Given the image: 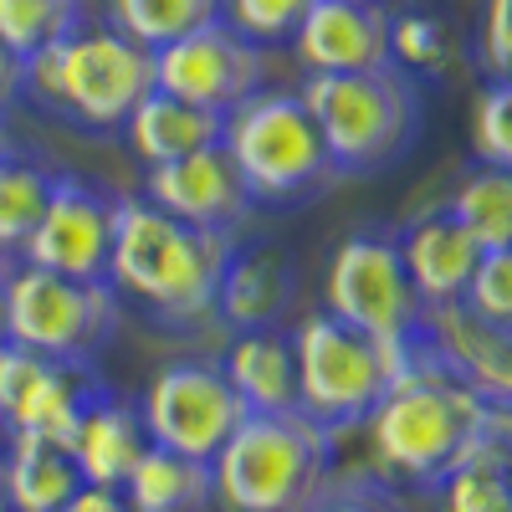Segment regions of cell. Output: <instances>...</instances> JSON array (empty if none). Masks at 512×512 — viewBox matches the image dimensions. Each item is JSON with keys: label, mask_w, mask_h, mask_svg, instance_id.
I'll return each instance as SVG.
<instances>
[{"label": "cell", "mask_w": 512, "mask_h": 512, "mask_svg": "<svg viewBox=\"0 0 512 512\" xmlns=\"http://www.w3.org/2000/svg\"><path fill=\"white\" fill-rule=\"evenodd\" d=\"M492 410L466 384L420 328L405 338L400 369L379 405L364 415V436L374 456V477L436 492L456 466L472 456L492 425Z\"/></svg>", "instance_id": "obj_1"}, {"label": "cell", "mask_w": 512, "mask_h": 512, "mask_svg": "<svg viewBox=\"0 0 512 512\" xmlns=\"http://www.w3.org/2000/svg\"><path fill=\"white\" fill-rule=\"evenodd\" d=\"M231 251L236 236L226 231H200L164 216L144 195H118L108 282L159 328H195L216 313V287Z\"/></svg>", "instance_id": "obj_2"}, {"label": "cell", "mask_w": 512, "mask_h": 512, "mask_svg": "<svg viewBox=\"0 0 512 512\" xmlns=\"http://www.w3.org/2000/svg\"><path fill=\"white\" fill-rule=\"evenodd\" d=\"M221 512H313L338 477V431L303 410L246 415L210 456Z\"/></svg>", "instance_id": "obj_3"}, {"label": "cell", "mask_w": 512, "mask_h": 512, "mask_svg": "<svg viewBox=\"0 0 512 512\" xmlns=\"http://www.w3.org/2000/svg\"><path fill=\"white\" fill-rule=\"evenodd\" d=\"M154 88V52L108 21H82L57 47L21 62V98L82 134H123L128 113Z\"/></svg>", "instance_id": "obj_4"}, {"label": "cell", "mask_w": 512, "mask_h": 512, "mask_svg": "<svg viewBox=\"0 0 512 512\" xmlns=\"http://www.w3.org/2000/svg\"><path fill=\"white\" fill-rule=\"evenodd\" d=\"M297 93H303L318 134L328 144L338 180L384 175V169L415 149L420 128H425L420 82L395 62L369 67V72H308Z\"/></svg>", "instance_id": "obj_5"}, {"label": "cell", "mask_w": 512, "mask_h": 512, "mask_svg": "<svg viewBox=\"0 0 512 512\" xmlns=\"http://www.w3.org/2000/svg\"><path fill=\"white\" fill-rule=\"evenodd\" d=\"M221 149L246 180L256 210H303L338 185V169L303 93L287 88H262L236 103L221 128Z\"/></svg>", "instance_id": "obj_6"}, {"label": "cell", "mask_w": 512, "mask_h": 512, "mask_svg": "<svg viewBox=\"0 0 512 512\" xmlns=\"http://www.w3.org/2000/svg\"><path fill=\"white\" fill-rule=\"evenodd\" d=\"M405 344H379V338L349 328L344 318L308 313L292 328V359H297V410L318 420L323 431H354L379 405L400 369Z\"/></svg>", "instance_id": "obj_7"}, {"label": "cell", "mask_w": 512, "mask_h": 512, "mask_svg": "<svg viewBox=\"0 0 512 512\" xmlns=\"http://www.w3.org/2000/svg\"><path fill=\"white\" fill-rule=\"evenodd\" d=\"M0 318H6V338L21 349L98 364L118 333L123 297L113 292V282H82L16 262L0 287Z\"/></svg>", "instance_id": "obj_8"}, {"label": "cell", "mask_w": 512, "mask_h": 512, "mask_svg": "<svg viewBox=\"0 0 512 512\" xmlns=\"http://www.w3.org/2000/svg\"><path fill=\"white\" fill-rule=\"evenodd\" d=\"M323 292L333 318H344L379 344H405L425 313L405 272L400 236L390 231H354L349 241H338V251L328 256Z\"/></svg>", "instance_id": "obj_9"}, {"label": "cell", "mask_w": 512, "mask_h": 512, "mask_svg": "<svg viewBox=\"0 0 512 512\" xmlns=\"http://www.w3.org/2000/svg\"><path fill=\"white\" fill-rule=\"evenodd\" d=\"M134 405H139L149 446L180 451L195 461H210L246 420V405L216 359H175L154 369Z\"/></svg>", "instance_id": "obj_10"}, {"label": "cell", "mask_w": 512, "mask_h": 512, "mask_svg": "<svg viewBox=\"0 0 512 512\" xmlns=\"http://www.w3.org/2000/svg\"><path fill=\"white\" fill-rule=\"evenodd\" d=\"M103 390L98 369L82 359H52L11 338L0 344V436H36L72 451L82 415Z\"/></svg>", "instance_id": "obj_11"}, {"label": "cell", "mask_w": 512, "mask_h": 512, "mask_svg": "<svg viewBox=\"0 0 512 512\" xmlns=\"http://www.w3.org/2000/svg\"><path fill=\"white\" fill-rule=\"evenodd\" d=\"M154 88L210 113H231L236 103L267 88V47L246 41L236 26L216 16L210 26L154 52Z\"/></svg>", "instance_id": "obj_12"}, {"label": "cell", "mask_w": 512, "mask_h": 512, "mask_svg": "<svg viewBox=\"0 0 512 512\" xmlns=\"http://www.w3.org/2000/svg\"><path fill=\"white\" fill-rule=\"evenodd\" d=\"M113 205L98 180H82L57 169L52 195L41 205V221L16 251V262L41 267V272H62L82 282H108V251H113Z\"/></svg>", "instance_id": "obj_13"}, {"label": "cell", "mask_w": 512, "mask_h": 512, "mask_svg": "<svg viewBox=\"0 0 512 512\" xmlns=\"http://www.w3.org/2000/svg\"><path fill=\"white\" fill-rule=\"evenodd\" d=\"M144 200L185 226L226 231V236H236L256 210L246 195V180L236 175V164L221 144L195 149V154L169 159V164H149L144 169Z\"/></svg>", "instance_id": "obj_14"}, {"label": "cell", "mask_w": 512, "mask_h": 512, "mask_svg": "<svg viewBox=\"0 0 512 512\" xmlns=\"http://www.w3.org/2000/svg\"><path fill=\"white\" fill-rule=\"evenodd\" d=\"M390 16L384 0H313L287 47L308 72H369L390 62Z\"/></svg>", "instance_id": "obj_15"}, {"label": "cell", "mask_w": 512, "mask_h": 512, "mask_svg": "<svg viewBox=\"0 0 512 512\" xmlns=\"http://www.w3.org/2000/svg\"><path fill=\"white\" fill-rule=\"evenodd\" d=\"M420 333L431 338V349L472 384V390L497 405L512 410V333L482 323L466 303H436L420 313Z\"/></svg>", "instance_id": "obj_16"}, {"label": "cell", "mask_w": 512, "mask_h": 512, "mask_svg": "<svg viewBox=\"0 0 512 512\" xmlns=\"http://www.w3.org/2000/svg\"><path fill=\"white\" fill-rule=\"evenodd\" d=\"M297 297V267L292 256L272 241H236L231 262L221 272L216 287V313L226 318L231 333H251V328H277L282 313Z\"/></svg>", "instance_id": "obj_17"}, {"label": "cell", "mask_w": 512, "mask_h": 512, "mask_svg": "<svg viewBox=\"0 0 512 512\" xmlns=\"http://www.w3.org/2000/svg\"><path fill=\"white\" fill-rule=\"evenodd\" d=\"M400 256H405V272H410L420 308H436V303H461L466 282H472V272L482 262V246L446 210H436V216H420L405 226Z\"/></svg>", "instance_id": "obj_18"}, {"label": "cell", "mask_w": 512, "mask_h": 512, "mask_svg": "<svg viewBox=\"0 0 512 512\" xmlns=\"http://www.w3.org/2000/svg\"><path fill=\"white\" fill-rule=\"evenodd\" d=\"M231 390L241 395L246 415H282L297 410V359H292V333L282 328H251L231 333L226 354L216 359Z\"/></svg>", "instance_id": "obj_19"}, {"label": "cell", "mask_w": 512, "mask_h": 512, "mask_svg": "<svg viewBox=\"0 0 512 512\" xmlns=\"http://www.w3.org/2000/svg\"><path fill=\"white\" fill-rule=\"evenodd\" d=\"M144 451H149V436H144L139 405L103 390L93 400V410L82 415L77 441H72V461H77L82 482L88 487H123Z\"/></svg>", "instance_id": "obj_20"}, {"label": "cell", "mask_w": 512, "mask_h": 512, "mask_svg": "<svg viewBox=\"0 0 512 512\" xmlns=\"http://www.w3.org/2000/svg\"><path fill=\"white\" fill-rule=\"evenodd\" d=\"M221 128H226V113H210V108H195L164 88H149L139 98V108L128 113L123 134H128V149L149 169V164H169V159H185L195 149L221 144Z\"/></svg>", "instance_id": "obj_21"}, {"label": "cell", "mask_w": 512, "mask_h": 512, "mask_svg": "<svg viewBox=\"0 0 512 512\" xmlns=\"http://www.w3.org/2000/svg\"><path fill=\"white\" fill-rule=\"evenodd\" d=\"M0 482H6L11 512H62L67 497L82 487V472L67 446L36 441V436H6V446H0Z\"/></svg>", "instance_id": "obj_22"}, {"label": "cell", "mask_w": 512, "mask_h": 512, "mask_svg": "<svg viewBox=\"0 0 512 512\" xmlns=\"http://www.w3.org/2000/svg\"><path fill=\"white\" fill-rule=\"evenodd\" d=\"M118 492L134 512H205L216 507V472L210 461L149 446Z\"/></svg>", "instance_id": "obj_23"}, {"label": "cell", "mask_w": 512, "mask_h": 512, "mask_svg": "<svg viewBox=\"0 0 512 512\" xmlns=\"http://www.w3.org/2000/svg\"><path fill=\"white\" fill-rule=\"evenodd\" d=\"M446 216L472 236L482 251L512 246V175L492 164H472L446 195Z\"/></svg>", "instance_id": "obj_24"}, {"label": "cell", "mask_w": 512, "mask_h": 512, "mask_svg": "<svg viewBox=\"0 0 512 512\" xmlns=\"http://www.w3.org/2000/svg\"><path fill=\"white\" fill-rule=\"evenodd\" d=\"M221 16V0H103V21L139 41L144 52H159Z\"/></svg>", "instance_id": "obj_25"}, {"label": "cell", "mask_w": 512, "mask_h": 512, "mask_svg": "<svg viewBox=\"0 0 512 512\" xmlns=\"http://www.w3.org/2000/svg\"><path fill=\"white\" fill-rule=\"evenodd\" d=\"M52 175L41 159L21 154L16 144L0 149V256H16L41 221V205L52 195Z\"/></svg>", "instance_id": "obj_26"}, {"label": "cell", "mask_w": 512, "mask_h": 512, "mask_svg": "<svg viewBox=\"0 0 512 512\" xmlns=\"http://www.w3.org/2000/svg\"><path fill=\"white\" fill-rule=\"evenodd\" d=\"M88 21V0H0V47L21 62L57 47Z\"/></svg>", "instance_id": "obj_27"}, {"label": "cell", "mask_w": 512, "mask_h": 512, "mask_svg": "<svg viewBox=\"0 0 512 512\" xmlns=\"http://www.w3.org/2000/svg\"><path fill=\"white\" fill-rule=\"evenodd\" d=\"M436 497L441 512H502L512 502V456L482 436V446L436 487Z\"/></svg>", "instance_id": "obj_28"}, {"label": "cell", "mask_w": 512, "mask_h": 512, "mask_svg": "<svg viewBox=\"0 0 512 512\" xmlns=\"http://www.w3.org/2000/svg\"><path fill=\"white\" fill-rule=\"evenodd\" d=\"M472 154L477 164L512 175V82L492 77L472 103Z\"/></svg>", "instance_id": "obj_29"}, {"label": "cell", "mask_w": 512, "mask_h": 512, "mask_svg": "<svg viewBox=\"0 0 512 512\" xmlns=\"http://www.w3.org/2000/svg\"><path fill=\"white\" fill-rule=\"evenodd\" d=\"M313 0H221V21L256 47H287Z\"/></svg>", "instance_id": "obj_30"}, {"label": "cell", "mask_w": 512, "mask_h": 512, "mask_svg": "<svg viewBox=\"0 0 512 512\" xmlns=\"http://www.w3.org/2000/svg\"><path fill=\"white\" fill-rule=\"evenodd\" d=\"M461 303L472 308L482 323L512 333V246H502V251H482V262H477L472 282H466Z\"/></svg>", "instance_id": "obj_31"}, {"label": "cell", "mask_w": 512, "mask_h": 512, "mask_svg": "<svg viewBox=\"0 0 512 512\" xmlns=\"http://www.w3.org/2000/svg\"><path fill=\"white\" fill-rule=\"evenodd\" d=\"M390 62L415 72H436L446 62V31L436 16H420V11H400L390 16Z\"/></svg>", "instance_id": "obj_32"}, {"label": "cell", "mask_w": 512, "mask_h": 512, "mask_svg": "<svg viewBox=\"0 0 512 512\" xmlns=\"http://www.w3.org/2000/svg\"><path fill=\"white\" fill-rule=\"evenodd\" d=\"M313 512H410V507H405V497L395 492V482L338 472L333 487H328V497H323Z\"/></svg>", "instance_id": "obj_33"}, {"label": "cell", "mask_w": 512, "mask_h": 512, "mask_svg": "<svg viewBox=\"0 0 512 512\" xmlns=\"http://www.w3.org/2000/svg\"><path fill=\"white\" fill-rule=\"evenodd\" d=\"M477 52L492 77H502L512 57V0H487L482 6V31H477Z\"/></svg>", "instance_id": "obj_34"}, {"label": "cell", "mask_w": 512, "mask_h": 512, "mask_svg": "<svg viewBox=\"0 0 512 512\" xmlns=\"http://www.w3.org/2000/svg\"><path fill=\"white\" fill-rule=\"evenodd\" d=\"M62 512H134V507L123 502V492H118V487H88V482H82V487L67 497V507H62Z\"/></svg>", "instance_id": "obj_35"}, {"label": "cell", "mask_w": 512, "mask_h": 512, "mask_svg": "<svg viewBox=\"0 0 512 512\" xmlns=\"http://www.w3.org/2000/svg\"><path fill=\"white\" fill-rule=\"evenodd\" d=\"M21 103V57L0 47V118Z\"/></svg>", "instance_id": "obj_36"}, {"label": "cell", "mask_w": 512, "mask_h": 512, "mask_svg": "<svg viewBox=\"0 0 512 512\" xmlns=\"http://www.w3.org/2000/svg\"><path fill=\"white\" fill-rule=\"evenodd\" d=\"M11 267H16V256H0V277H6Z\"/></svg>", "instance_id": "obj_37"}, {"label": "cell", "mask_w": 512, "mask_h": 512, "mask_svg": "<svg viewBox=\"0 0 512 512\" xmlns=\"http://www.w3.org/2000/svg\"><path fill=\"white\" fill-rule=\"evenodd\" d=\"M0 287H6V277H0ZM0 344H6V318H0Z\"/></svg>", "instance_id": "obj_38"}, {"label": "cell", "mask_w": 512, "mask_h": 512, "mask_svg": "<svg viewBox=\"0 0 512 512\" xmlns=\"http://www.w3.org/2000/svg\"><path fill=\"white\" fill-rule=\"evenodd\" d=\"M6 144H11V139H6V118H0V149H6Z\"/></svg>", "instance_id": "obj_39"}, {"label": "cell", "mask_w": 512, "mask_h": 512, "mask_svg": "<svg viewBox=\"0 0 512 512\" xmlns=\"http://www.w3.org/2000/svg\"><path fill=\"white\" fill-rule=\"evenodd\" d=\"M0 512H11V507H6V482H0Z\"/></svg>", "instance_id": "obj_40"}, {"label": "cell", "mask_w": 512, "mask_h": 512, "mask_svg": "<svg viewBox=\"0 0 512 512\" xmlns=\"http://www.w3.org/2000/svg\"><path fill=\"white\" fill-rule=\"evenodd\" d=\"M502 82H512V57H507V67H502Z\"/></svg>", "instance_id": "obj_41"}, {"label": "cell", "mask_w": 512, "mask_h": 512, "mask_svg": "<svg viewBox=\"0 0 512 512\" xmlns=\"http://www.w3.org/2000/svg\"><path fill=\"white\" fill-rule=\"evenodd\" d=\"M502 512H512V502H507V507H502Z\"/></svg>", "instance_id": "obj_42"}]
</instances>
